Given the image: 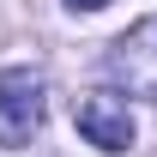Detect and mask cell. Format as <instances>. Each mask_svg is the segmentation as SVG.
Listing matches in <instances>:
<instances>
[{"label": "cell", "instance_id": "1", "mask_svg": "<svg viewBox=\"0 0 157 157\" xmlns=\"http://www.w3.org/2000/svg\"><path fill=\"white\" fill-rule=\"evenodd\" d=\"M42 73L36 67H6L0 73V145L6 151H18V145H30L36 139V127H42Z\"/></svg>", "mask_w": 157, "mask_h": 157}, {"label": "cell", "instance_id": "2", "mask_svg": "<svg viewBox=\"0 0 157 157\" xmlns=\"http://www.w3.org/2000/svg\"><path fill=\"white\" fill-rule=\"evenodd\" d=\"M109 73L133 91V97L157 103V18H139L133 30H121L109 42Z\"/></svg>", "mask_w": 157, "mask_h": 157}, {"label": "cell", "instance_id": "3", "mask_svg": "<svg viewBox=\"0 0 157 157\" xmlns=\"http://www.w3.org/2000/svg\"><path fill=\"white\" fill-rule=\"evenodd\" d=\"M73 121H78V133L91 139L97 151H127V145H133V115H127V97H115V91L78 97Z\"/></svg>", "mask_w": 157, "mask_h": 157}, {"label": "cell", "instance_id": "4", "mask_svg": "<svg viewBox=\"0 0 157 157\" xmlns=\"http://www.w3.org/2000/svg\"><path fill=\"white\" fill-rule=\"evenodd\" d=\"M73 12H97V6H109V0H67Z\"/></svg>", "mask_w": 157, "mask_h": 157}]
</instances>
